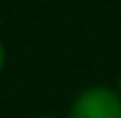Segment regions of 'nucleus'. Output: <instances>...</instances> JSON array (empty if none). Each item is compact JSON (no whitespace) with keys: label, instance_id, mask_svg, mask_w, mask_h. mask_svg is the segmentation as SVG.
I'll use <instances>...</instances> for the list:
<instances>
[{"label":"nucleus","instance_id":"f03ea898","mask_svg":"<svg viewBox=\"0 0 121 118\" xmlns=\"http://www.w3.org/2000/svg\"><path fill=\"white\" fill-rule=\"evenodd\" d=\"M3 64H5V46H3V41H0V72H3Z\"/></svg>","mask_w":121,"mask_h":118},{"label":"nucleus","instance_id":"f257e3e1","mask_svg":"<svg viewBox=\"0 0 121 118\" xmlns=\"http://www.w3.org/2000/svg\"><path fill=\"white\" fill-rule=\"evenodd\" d=\"M70 118H121V95L111 87H88L75 98Z\"/></svg>","mask_w":121,"mask_h":118},{"label":"nucleus","instance_id":"7ed1b4c3","mask_svg":"<svg viewBox=\"0 0 121 118\" xmlns=\"http://www.w3.org/2000/svg\"><path fill=\"white\" fill-rule=\"evenodd\" d=\"M39 118H54V116H39Z\"/></svg>","mask_w":121,"mask_h":118}]
</instances>
